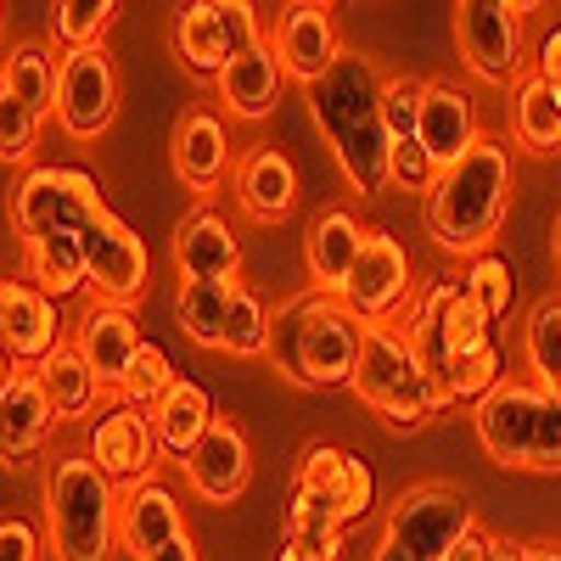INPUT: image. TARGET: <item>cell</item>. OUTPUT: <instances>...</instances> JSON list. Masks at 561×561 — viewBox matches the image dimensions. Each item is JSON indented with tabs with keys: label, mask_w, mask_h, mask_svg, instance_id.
Wrapping results in <instances>:
<instances>
[{
	"label": "cell",
	"mask_w": 561,
	"mask_h": 561,
	"mask_svg": "<svg viewBox=\"0 0 561 561\" xmlns=\"http://www.w3.org/2000/svg\"><path fill=\"white\" fill-rule=\"evenodd\" d=\"M280 79H287V68H280V57H275V39H264V45H253V51L230 57L225 73L214 79V90H219V107L237 124H259V118L275 113Z\"/></svg>",
	"instance_id": "obj_22"
},
{
	"label": "cell",
	"mask_w": 561,
	"mask_h": 561,
	"mask_svg": "<svg viewBox=\"0 0 561 561\" xmlns=\"http://www.w3.org/2000/svg\"><path fill=\"white\" fill-rule=\"evenodd\" d=\"M388 79L365 51H343L337 68L309 84V118L325 135L354 197H377L393 185V135L382 118Z\"/></svg>",
	"instance_id": "obj_1"
},
{
	"label": "cell",
	"mask_w": 561,
	"mask_h": 561,
	"mask_svg": "<svg viewBox=\"0 0 561 561\" xmlns=\"http://www.w3.org/2000/svg\"><path fill=\"white\" fill-rule=\"evenodd\" d=\"M23 280H34V287L45 298H73L90 287V264H84V237H73V230H51V237H28L23 242Z\"/></svg>",
	"instance_id": "obj_28"
},
{
	"label": "cell",
	"mask_w": 561,
	"mask_h": 561,
	"mask_svg": "<svg viewBox=\"0 0 561 561\" xmlns=\"http://www.w3.org/2000/svg\"><path fill=\"white\" fill-rule=\"evenodd\" d=\"M438 180H444V169L433 163V152L421 147V140H393V185H399V192L433 197Z\"/></svg>",
	"instance_id": "obj_42"
},
{
	"label": "cell",
	"mask_w": 561,
	"mask_h": 561,
	"mask_svg": "<svg viewBox=\"0 0 561 561\" xmlns=\"http://www.w3.org/2000/svg\"><path fill=\"white\" fill-rule=\"evenodd\" d=\"M39 382H45V393H51L57 421H84V415H96V404H102V377L84 365V354L73 343H62L51 359L39 365Z\"/></svg>",
	"instance_id": "obj_31"
},
{
	"label": "cell",
	"mask_w": 561,
	"mask_h": 561,
	"mask_svg": "<svg viewBox=\"0 0 561 561\" xmlns=\"http://www.w3.org/2000/svg\"><path fill=\"white\" fill-rule=\"evenodd\" d=\"M180 534H185V523H180V500H174V489H169V483L147 478V483L124 489L118 539H124V550H129L135 561H147V556L169 550Z\"/></svg>",
	"instance_id": "obj_23"
},
{
	"label": "cell",
	"mask_w": 561,
	"mask_h": 561,
	"mask_svg": "<svg viewBox=\"0 0 561 561\" xmlns=\"http://www.w3.org/2000/svg\"><path fill=\"white\" fill-rule=\"evenodd\" d=\"M140 343H147V337H140V325H135V314L124 304H90L79 314V325H73V348L102 377V388H124Z\"/></svg>",
	"instance_id": "obj_20"
},
{
	"label": "cell",
	"mask_w": 561,
	"mask_h": 561,
	"mask_svg": "<svg viewBox=\"0 0 561 561\" xmlns=\"http://www.w3.org/2000/svg\"><path fill=\"white\" fill-rule=\"evenodd\" d=\"M478 113L472 96L449 79H427V107H421V147L433 152L438 169H455L466 152L478 147Z\"/></svg>",
	"instance_id": "obj_24"
},
{
	"label": "cell",
	"mask_w": 561,
	"mask_h": 561,
	"mask_svg": "<svg viewBox=\"0 0 561 561\" xmlns=\"http://www.w3.org/2000/svg\"><path fill=\"white\" fill-rule=\"evenodd\" d=\"M0 561H39V534L23 517L0 523Z\"/></svg>",
	"instance_id": "obj_44"
},
{
	"label": "cell",
	"mask_w": 561,
	"mask_h": 561,
	"mask_svg": "<svg viewBox=\"0 0 561 561\" xmlns=\"http://www.w3.org/2000/svg\"><path fill=\"white\" fill-rule=\"evenodd\" d=\"M478 444L505 472H550L561 478V399L539 382H500L472 410Z\"/></svg>",
	"instance_id": "obj_5"
},
{
	"label": "cell",
	"mask_w": 561,
	"mask_h": 561,
	"mask_svg": "<svg viewBox=\"0 0 561 561\" xmlns=\"http://www.w3.org/2000/svg\"><path fill=\"white\" fill-rule=\"evenodd\" d=\"M147 561H203V550H197V539H192V534H180L169 550H158V556H147Z\"/></svg>",
	"instance_id": "obj_47"
},
{
	"label": "cell",
	"mask_w": 561,
	"mask_h": 561,
	"mask_svg": "<svg viewBox=\"0 0 561 561\" xmlns=\"http://www.w3.org/2000/svg\"><path fill=\"white\" fill-rule=\"evenodd\" d=\"M0 343L18 370H39L62 348V309L45 298L34 280H7L0 287Z\"/></svg>",
	"instance_id": "obj_15"
},
{
	"label": "cell",
	"mask_w": 561,
	"mask_h": 561,
	"mask_svg": "<svg viewBox=\"0 0 561 561\" xmlns=\"http://www.w3.org/2000/svg\"><path fill=\"white\" fill-rule=\"evenodd\" d=\"M489 561H528V545H517V539H500Z\"/></svg>",
	"instance_id": "obj_48"
},
{
	"label": "cell",
	"mask_w": 561,
	"mask_h": 561,
	"mask_svg": "<svg viewBox=\"0 0 561 561\" xmlns=\"http://www.w3.org/2000/svg\"><path fill=\"white\" fill-rule=\"evenodd\" d=\"M511 147L505 135H483L455 169H444L438 192L427 197V230L444 253L478 259L500 237V219L511 208Z\"/></svg>",
	"instance_id": "obj_3"
},
{
	"label": "cell",
	"mask_w": 561,
	"mask_h": 561,
	"mask_svg": "<svg viewBox=\"0 0 561 561\" xmlns=\"http://www.w3.org/2000/svg\"><path fill=\"white\" fill-rule=\"evenodd\" d=\"M270 343H275V309L253 287H237V304H230V320H225V354L259 359L270 354Z\"/></svg>",
	"instance_id": "obj_37"
},
{
	"label": "cell",
	"mask_w": 561,
	"mask_h": 561,
	"mask_svg": "<svg viewBox=\"0 0 561 561\" xmlns=\"http://www.w3.org/2000/svg\"><path fill=\"white\" fill-rule=\"evenodd\" d=\"M237 304V280H180L174 320L197 348H225V320Z\"/></svg>",
	"instance_id": "obj_32"
},
{
	"label": "cell",
	"mask_w": 561,
	"mask_h": 561,
	"mask_svg": "<svg viewBox=\"0 0 561 561\" xmlns=\"http://www.w3.org/2000/svg\"><path fill=\"white\" fill-rule=\"evenodd\" d=\"M348 388L365 410H377L393 427H421V421L449 410L438 388L427 382V370L415 365V348L399 325H365V354Z\"/></svg>",
	"instance_id": "obj_6"
},
{
	"label": "cell",
	"mask_w": 561,
	"mask_h": 561,
	"mask_svg": "<svg viewBox=\"0 0 561 561\" xmlns=\"http://www.w3.org/2000/svg\"><path fill=\"white\" fill-rule=\"evenodd\" d=\"M293 494H314L337 511V517L354 528L370 517L377 505V472L354 455V449H337V444H309L293 466Z\"/></svg>",
	"instance_id": "obj_12"
},
{
	"label": "cell",
	"mask_w": 561,
	"mask_h": 561,
	"mask_svg": "<svg viewBox=\"0 0 561 561\" xmlns=\"http://www.w3.org/2000/svg\"><path fill=\"white\" fill-rule=\"evenodd\" d=\"M280 561H298V556H293V550H280Z\"/></svg>",
	"instance_id": "obj_51"
},
{
	"label": "cell",
	"mask_w": 561,
	"mask_h": 561,
	"mask_svg": "<svg viewBox=\"0 0 561 561\" xmlns=\"http://www.w3.org/2000/svg\"><path fill=\"white\" fill-rule=\"evenodd\" d=\"M214 421H219V410H214V393L203 388V382H192V377H180L174 388H169V399L152 410V427H158V444H163V455H174V460H185L208 433H214Z\"/></svg>",
	"instance_id": "obj_30"
},
{
	"label": "cell",
	"mask_w": 561,
	"mask_h": 561,
	"mask_svg": "<svg viewBox=\"0 0 561 561\" xmlns=\"http://www.w3.org/2000/svg\"><path fill=\"white\" fill-rule=\"evenodd\" d=\"M237 203L253 225H275V219H287L293 203H298V169L293 158L280 152V147H253L242 163H237Z\"/></svg>",
	"instance_id": "obj_25"
},
{
	"label": "cell",
	"mask_w": 561,
	"mask_h": 561,
	"mask_svg": "<svg viewBox=\"0 0 561 561\" xmlns=\"http://www.w3.org/2000/svg\"><path fill=\"white\" fill-rule=\"evenodd\" d=\"M113 23H118L113 0H62V7L51 12V39L62 45V57L68 51H96Z\"/></svg>",
	"instance_id": "obj_36"
},
{
	"label": "cell",
	"mask_w": 561,
	"mask_h": 561,
	"mask_svg": "<svg viewBox=\"0 0 561 561\" xmlns=\"http://www.w3.org/2000/svg\"><path fill=\"white\" fill-rule=\"evenodd\" d=\"M180 377H174V359H169V348L163 343H140V354H135V365H129V377H124V388H118V399L129 404V410H158L163 399H169V388H174Z\"/></svg>",
	"instance_id": "obj_38"
},
{
	"label": "cell",
	"mask_w": 561,
	"mask_h": 561,
	"mask_svg": "<svg viewBox=\"0 0 561 561\" xmlns=\"http://www.w3.org/2000/svg\"><path fill=\"white\" fill-rule=\"evenodd\" d=\"M472 528H478L472 500L455 483H415L388 505L370 561H449V550Z\"/></svg>",
	"instance_id": "obj_7"
},
{
	"label": "cell",
	"mask_w": 561,
	"mask_h": 561,
	"mask_svg": "<svg viewBox=\"0 0 561 561\" xmlns=\"http://www.w3.org/2000/svg\"><path fill=\"white\" fill-rule=\"evenodd\" d=\"M219 18H225V34H230V51H253V45H264V28H259L253 7H242V0H219Z\"/></svg>",
	"instance_id": "obj_43"
},
{
	"label": "cell",
	"mask_w": 561,
	"mask_h": 561,
	"mask_svg": "<svg viewBox=\"0 0 561 561\" xmlns=\"http://www.w3.org/2000/svg\"><path fill=\"white\" fill-rule=\"evenodd\" d=\"M185 466V478H192V494L203 505H237L242 489L253 483V444L242 433V421H230L219 415L214 421V433L180 460Z\"/></svg>",
	"instance_id": "obj_16"
},
{
	"label": "cell",
	"mask_w": 561,
	"mask_h": 561,
	"mask_svg": "<svg viewBox=\"0 0 561 561\" xmlns=\"http://www.w3.org/2000/svg\"><path fill=\"white\" fill-rule=\"evenodd\" d=\"M466 298H472L489 320H505L511 314V298H517V280H511V264L500 253H478L466 259V275H460Z\"/></svg>",
	"instance_id": "obj_39"
},
{
	"label": "cell",
	"mask_w": 561,
	"mask_h": 561,
	"mask_svg": "<svg viewBox=\"0 0 561 561\" xmlns=\"http://www.w3.org/2000/svg\"><path fill=\"white\" fill-rule=\"evenodd\" d=\"M343 51H348V45L337 39L332 7H314V0L293 7L287 18H280V28H275V57H280V68H287V79H298L304 90L332 73Z\"/></svg>",
	"instance_id": "obj_18"
},
{
	"label": "cell",
	"mask_w": 561,
	"mask_h": 561,
	"mask_svg": "<svg viewBox=\"0 0 561 561\" xmlns=\"http://www.w3.org/2000/svg\"><path fill=\"white\" fill-rule=\"evenodd\" d=\"M84 264H90V293H96V304H124L129 309L152 280L147 242H140L113 208L96 214V225L84 230Z\"/></svg>",
	"instance_id": "obj_11"
},
{
	"label": "cell",
	"mask_w": 561,
	"mask_h": 561,
	"mask_svg": "<svg viewBox=\"0 0 561 561\" xmlns=\"http://www.w3.org/2000/svg\"><path fill=\"white\" fill-rule=\"evenodd\" d=\"M511 140L534 158L561 152V84L523 73V84L511 90Z\"/></svg>",
	"instance_id": "obj_29"
},
{
	"label": "cell",
	"mask_w": 561,
	"mask_h": 561,
	"mask_svg": "<svg viewBox=\"0 0 561 561\" xmlns=\"http://www.w3.org/2000/svg\"><path fill=\"white\" fill-rule=\"evenodd\" d=\"M124 494L90 455H57L45 472V539L57 561H113Z\"/></svg>",
	"instance_id": "obj_4"
},
{
	"label": "cell",
	"mask_w": 561,
	"mask_h": 561,
	"mask_svg": "<svg viewBox=\"0 0 561 561\" xmlns=\"http://www.w3.org/2000/svg\"><path fill=\"white\" fill-rule=\"evenodd\" d=\"M169 39H174V57L185 73L197 79H219L225 62L237 57L230 51V34H225V18H219V0H197V7H180L174 23H169Z\"/></svg>",
	"instance_id": "obj_27"
},
{
	"label": "cell",
	"mask_w": 561,
	"mask_h": 561,
	"mask_svg": "<svg viewBox=\"0 0 561 561\" xmlns=\"http://www.w3.org/2000/svg\"><path fill=\"white\" fill-rule=\"evenodd\" d=\"M348 545V523L337 517L325 500L314 494H293V511H287V550L298 561H337Z\"/></svg>",
	"instance_id": "obj_34"
},
{
	"label": "cell",
	"mask_w": 561,
	"mask_h": 561,
	"mask_svg": "<svg viewBox=\"0 0 561 561\" xmlns=\"http://www.w3.org/2000/svg\"><path fill=\"white\" fill-rule=\"evenodd\" d=\"M523 359H528V377L545 393H561V298L534 304V314L523 325Z\"/></svg>",
	"instance_id": "obj_35"
},
{
	"label": "cell",
	"mask_w": 561,
	"mask_h": 561,
	"mask_svg": "<svg viewBox=\"0 0 561 561\" xmlns=\"http://www.w3.org/2000/svg\"><path fill=\"white\" fill-rule=\"evenodd\" d=\"M421 107H427V79L415 73H393L388 96H382V118L393 140H421Z\"/></svg>",
	"instance_id": "obj_40"
},
{
	"label": "cell",
	"mask_w": 561,
	"mask_h": 561,
	"mask_svg": "<svg viewBox=\"0 0 561 561\" xmlns=\"http://www.w3.org/2000/svg\"><path fill=\"white\" fill-rule=\"evenodd\" d=\"M118 118V68L107 57V45L96 51H68L62 79H57V124L73 140H96Z\"/></svg>",
	"instance_id": "obj_10"
},
{
	"label": "cell",
	"mask_w": 561,
	"mask_h": 561,
	"mask_svg": "<svg viewBox=\"0 0 561 561\" xmlns=\"http://www.w3.org/2000/svg\"><path fill=\"white\" fill-rule=\"evenodd\" d=\"M57 79H62V57H51L45 45L23 39V45H12V57H7L0 96H18L23 107H34L45 118V113H57Z\"/></svg>",
	"instance_id": "obj_33"
},
{
	"label": "cell",
	"mask_w": 561,
	"mask_h": 561,
	"mask_svg": "<svg viewBox=\"0 0 561 561\" xmlns=\"http://www.w3.org/2000/svg\"><path fill=\"white\" fill-rule=\"evenodd\" d=\"M169 163H174V180L185 185V192H219V180L230 174V135H225V118L208 113V107L180 113L174 140H169Z\"/></svg>",
	"instance_id": "obj_21"
},
{
	"label": "cell",
	"mask_w": 561,
	"mask_h": 561,
	"mask_svg": "<svg viewBox=\"0 0 561 561\" xmlns=\"http://www.w3.org/2000/svg\"><path fill=\"white\" fill-rule=\"evenodd\" d=\"M96 214H107L102 203V185L90 180L84 169H68V163H39L18 180L12 192V225L18 237H51V230H73V237H84L90 225H96Z\"/></svg>",
	"instance_id": "obj_8"
},
{
	"label": "cell",
	"mask_w": 561,
	"mask_h": 561,
	"mask_svg": "<svg viewBox=\"0 0 561 561\" xmlns=\"http://www.w3.org/2000/svg\"><path fill=\"white\" fill-rule=\"evenodd\" d=\"M0 415H7V460H28L57 427L51 393H45L39 370H7V393H0Z\"/></svg>",
	"instance_id": "obj_26"
},
{
	"label": "cell",
	"mask_w": 561,
	"mask_h": 561,
	"mask_svg": "<svg viewBox=\"0 0 561 561\" xmlns=\"http://www.w3.org/2000/svg\"><path fill=\"white\" fill-rule=\"evenodd\" d=\"M528 561H561V545L556 539H539V545H528Z\"/></svg>",
	"instance_id": "obj_49"
},
{
	"label": "cell",
	"mask_w": 561,
	"mask_h": 561,
	"mask_svg": "<svg viewBox=\"0 0 561 561\" xmlns=\"http://www.w3.org/2000/svg\"><path fill=\"white\" fill-rule=\"evenodd\" d=\"M534 73H539V79H550V84H561V28H550V34L539 39V57H534Z\"/></svg>",
	"instance_id": "obj_45"
},
{
	"label": "cell",
	"mask_w": 561,
	"mask_h": 561,
	"mask_svg": "<svg viewBox=\"0 0 561 561\" xmlns=\"http://www.w3.org/2000/svg\"><path fill=\"white\" fill-rule=\"evenodd\" d=\"M494 545H500L494 534H483V528H472V534H466V539H460V545L449 550V561H489V556H494Z\"/></svg>",
	"instance_id": "obj_46"
},
{
	"label": "cell",
	"mask_w": 561,
	"mask_h": 561,
	"mask_svg": "<svg viewBox=\"0 0 561 561\" xmlns=\"http://www.w3.org/2000/svg\"><path fill=\"white\" fill-rule=\"evenodd\" d=\"M370 242V230L359 225L354 208H320L309 219V237H304V270H309V287L325 293V298H343L348 275L359 264Z\"/></svg>",
	"instance_id": "obj_17"
},
{
	"label": "cell",
	"mask_w": 561,
	"mask_h": 561,
	"mask_svg": "<svg viewBox=\"0 0 561 561\" xmlns=\"http://www.w3.org/2000/svg\"><path fill=\"white\" fill-rule=\"evenodd\" d=\"M343 304L359 325H393V314L410 304V253L388 230H370V242L343 287Z\"/></svg>",
	"instance_id": "obj_13"
},
{
	"label": "cell",
	"mask_w": 561,
	"mask_h": 561,
	"mask_svg": "<svg viewBox=\"0 0 561 561\" xmlns=\"http://www.w3.org/2000/svg\"><path fill=\"white\" fill-rule=\"evenodd\" d=\"M84 455L96 460L113 483H129V489H135V483H147V478H152V466H158L163 444H158V427H152V415H147V410L113 404V410H102L96 421H90V444H84Z\"/></svg>",
	"instance_id": "obj_14"
},
{
	"label": "cell",
	"mask_w": 561,
	"mask_h": 561,
	"mask_svg": "<svg viewBox=\"0 0 561 561\" xmlns=\"http://www.w3.org/2000/svg\"><path fill=\"white\" fill-rule=\"evenodd\" d=\"M174 270L180 280H237L242 275V242L219 208H192L174 225Z\"/></svg>",
	"instance_id": "obj_19"
},
{
	"label": "cell",
	"mask_w": 561,
	"mask_h": 561,
	"mask_svg": "<svg viewBox=\"0 0 561 561\" xmlns=\"http://www.w3.org/2000/svg\"><path fill=\"white\" fill-rule=\"evenodd\" d=\"M365 354V325L348 314L343 298L325 293H298L275 309V343H270V365L280 382H293L304 393L320 388H348Z\"/></svg>",
	"instance_id": "obj_2"
},
{
	"label": "cell",
	"mask_w": 561,
	"mask_h": 561,
	"mask_svg": "<svg viewBox=\"0 0 561 561\" xmlns=\"http://www.w3.org/2000/svg\"><path fill=\"white\" fill-rule=\"evenodd\" d=\"M34 140H39V113L23 107L18 96H0V158H7V163H28Z\"/></svg>",
	"instance_id": "obj_41"
},
{
	"label": "cell",
	"mask_w": 561,
	"mask_h": 561,
	"mask_svg": "<svg viewBox=\"0 0 561 561\" xmlns=\"http://www.w3.org/2000/svg\"><path fill=\"white\" fill-rule=\"evenodd\" d=\"M523 12L534 7H505V0H460L455 7V45L472 79L494 90L523 84Z\"/></svg>",
	"instance_id": "obj_9"
},
{
	"label": "cell",
	"mask_w": 561,
	"mask_h": 561,
	"mask_svg": "<svg viewBox=\"0 0 561 561\" xmlns=\"http://www.w3.org/2000/svg\"><path fill=\"white\" fill-rule=\"evenodd\" d=\"M556 270H561V225H556Z\"/></svg>",
	"instance_id": "obj_50"
}]
</instances>
